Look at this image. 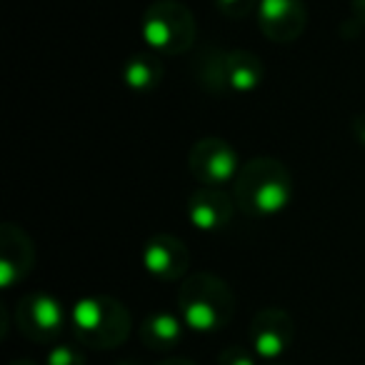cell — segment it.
Masks as SVG:
<instances>
[{"label":"cell","instance_id":"1","mask_svg":"<svg viewBox=\"0 0 365 365\" xmlns=\"http://www.w3.org/2000/svg\"><path fill=\"white\" fill-rule=\"evenodd\" d=\"M233 182L235 203L250 218H273L283 213L293 198L290 170L268 155L250 158L248 163H243Z\"/></svg>","mask_w":365,"mask_h":365},{"label":"cell","instance_id":"2","mask_svg":"<svg viewBox=\"0 0 365 365\" xmlns=\"http://www.w3.org/2000/svg\"><path fill=\"white\" fill-rule=\"evenodd\" d=\"M235 298L230 285L213 273L182 278L178 290V315L195 333H215L233 318Z\"/></svg>","mask_w":365,"mask_h":365},{"label":"cell","instance_id":"3","mask_svg":"<svg viewBox=\"0 0 365 365\" xmlns=\"http://www.w3.org/2000/svg\"><path fill=\"white\" fill-rule=\"evenodd\" d=\"M73 333L81 345L93 350H113L125 343L133 330L130 310L110 295H88L73 305Z\"/></svg>","mask_w":365,"mask_h":365},{"label":"cell","instance_id":"4","mask_svg":"<svg viewBox=\"0 0 365 365\" xmlns=\"http://www.w3.org/2000/svg\"><path fill=\"white\" fill-rule=\"evenodd\" d=\"M140 33L158 56H178L195 43V21L178 0H155L140 21Z\"/></svg>","mask_w":365,"mask_h":365},{"label":"cell","instance_id":"5","mask_svg":"<svg viewBox=\"0 0 365 365\" xmlns=\"http://www.w3.org/2000/svg\"><path fill=\"white\" fill-rule=\"evenodd\" d=\"M200 81L210 93H250L263 81V63L248 51L205 56Z\"/></svg>","mask_w":365,"mask_h":365},{"label":"cell","instance_id":"6","mask_svg":"<svg viewBox=\"0 0 365 365\" xmlns=\"http://www.w3.org/2000/svg\"><path fill=\"white\" fill-rule=\"evenodd\" d=\"M18 330L33 343H51L63 333L66 310L61 300L48 293H28L21 298L16 308Z\"/></svg>","mask_w":365,"mask_h":365},{"label":"cell","instance_id":"7","mask_svg":"<svg viewBox=\"0 0 365 365\" xmlns=\"http://www.w3.org/2000/svg\"><path fill=\"white\" fill-rule=\"evenodd\" d=\"M188 168L205 188H218L230 182L240 173V158L223 138H203L193 145L188 155Z\"/></svg>","mask_w":365,"mask_h":365},{"label":"cell","instance_id":"8","mask_svg":"<svg viewBox=\"0 0 365 365\" xmlns=\"http://www.w3.org/2000/svg\"><path fill=\"white\" fill-rule=\"evenodd\" d=\"M295 323L283 308H265L250 320V348L258 358L275 360L293 345Z\"/></svg>","mask_w":365,"mask_h":365},{"label":"cell","instance_id":"9","mask_svg":"<svg viewBox=\"0 0 365 365\" xmlns=\"http://www.w3.org/2000/svg\"><path fill=\"white\" fill-rule=\"evenodd\" d=\"M143 268L148 270V275H153L155 280H165V283L185 278L190 268L188 245L175 235H153L143 245Z\"/></svg>","mask_w":365,"mask_h":365},{"label":"cell","instance_id":"10","mask_svg":"<svg viewBox=\"0 0 365 365\" xmlns=\"http://www.w3.org/2000/svg\"><path fill=\"white\" fill-rule=\"evenodd\" d=\"M33 263H36V248L26 230L13 223L0 225V285L13 288L16 283L26 280Z\"/></svg>","mask_w":365,"mask_h":365},{"label":"cell","instance_id":"11","mask_svg":"<svg viewBox=\"0 0 365 365\" xmlns=\"http://www.w3.org/2000/svg\"><path fill=\"white\" fill-rule=\"evenodd\" d=\"M305 3L303 0H260L258 26L270 41L290 43L305 31Z\"/></svg>","mask_w":365,"mask_h":365},{"label":"cell","instance_id":"12","mask_svg":"<svg viewBox=\"0 0 365 365\" xmlns=\"http://www.w3.org/2000/svg\"><path fill=\"white\" fill-rule=\"evenodd\" d=\"M233 198L220 188H203L195 190L188 198V218L203 233H215L225 228L233 218Z\"/></svg>","mask_w":365,"mask_h":365},{"label":"cell","instance_id":"13","mask_svg":"<svg viewBox=\"0 0 365 365\" xmlns=\"http://www.w3.org/2000/svg\"><path fill=\"white\" fill-rule=\"evenodd\" d=\"M185 323L175 313H150L140 325V340L148 350H173L182 340Z\"/></svg>","mask_w":365,"mask_h":365},{"label":"cell","instance_id":"14","mask_svg":"<svg viewBox=\"0 0 365 365\" xmlns=\"http://www.w3.org/2000/svg\"><path fill=\"white\" fill-rule=\"evenodd\" d=\"M123 81L128 83V88L133 91H153L158 83L163 81V63L153 53H143V56H133L125 63L123 71Z\"/></svg>","mask_w":365,"mask_h":365},{"label":"cell","instance_id":"15","mask_svg":"<svg viewBox=\"0 0 365 365\" xmlns=\"http://www.w3.org/2000/svg\"><path fill=\"white\" fill-rule=\"evenodd\" d=\"M46 365H86V358L78 348L73 345H56V348L48 353Z\"/></svg>","mask_w":365,"mask_h":365},{"label":"cell","instance_id":"16","mask_svg":"<svg viewBox=\"0 0 365 365\" xmlns=\"http://www.w3.org/2000/svg\"><path fill=\"white\" fill-rule=\"evenodd\" d=\"M218 11L228 18H245L253 8H258L260 0H215Z\"/></svg>","mask_w":365,"mask_h":365},{"label":"cell","instance_id":"17","mask_svg":"<svg viewBox=\"0 0 365 365\" xmlns=\"http://www.w3.org/2000/svg\"><path fill=\"white\" fill-rule=\"evenodd\" d=\"M218 365H255V355L240 345H230L218 355Z\"/></svg>","mask_w":365,"mask_h":365},{"label":"cell","instance_id":"18","mask_svg":"<svg viewBox=\"0 0 365 365\" xmlns=\"http://www.w3.org/2000/svg\"><path fill=\"white\" fill-rule=\"evenodd\" d=\"M353 133H355V138L365 145V113L353 120Z\"/></svg>","mask_w":365,"mask_h":365},{"label":"cell","instance_id":"19","mask_svg":"<svg viewBox=\"0 0 365 365\" xmlns=\"http://www.w3.org/2000/svg\"><path fill=\"white\" fill-rule=\"evenodd\" d=\"M158 365H195L193 360H188V358H168V360H163V363H158Z\"/></svg>","mask_w":365,"mask_h":365},{"label":"cell","instance_id":"20","mask_svg":"<svg viewBox=\"0 0 365 365\" xmlns=\"http://www.w3.org/2000/svg\"><path fill=\"white\" fill-rule=\"evenodd\" d=\"M353 11H355V16L365 21V0H353Z\"/></svg>","mask_w":365,"mask_h":365},{"label":"cell","instance_id":"21","mask_svg":"<svg viewBox=\"0 0 365 365\" xmlns=\"http://www.w3.org/2000/svg\"><path fill=\"white\" fill-rule=\"evenodd\" d=\"M11 365H36L33 360H16V363H11Z\"/></svg>","mask_w":365,"mask_h":365},{"label":"cell","instance_id":"22","mask_svg":"<svg viewBox=\"0 0 365 365\" xmlns=\"http://www.w3.org/2000/svg\"><path fill=\"white\" fill-rule=\"evenodd\" d=\"M120 365H133V363H120Z\"/></svg>","mask_w":365,"mask_h":365}]
</instances>
